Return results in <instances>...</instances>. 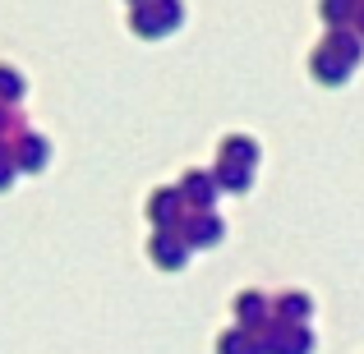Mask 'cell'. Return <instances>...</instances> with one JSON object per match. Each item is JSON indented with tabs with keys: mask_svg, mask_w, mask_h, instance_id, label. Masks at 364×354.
Instances as JSON below:
<instances>
[{
	"mask_svg": "<svg viewBox=\"0 0 364 354\" xmlns=\"http://www.w3.org/2000/svg\"><path fill=\"white\" fill-rule=\"evenodd\" d=\"M139 14L143 18H134V28H139V33H161V28H176L180 5H176V0H157V9H152V5H139Z\"/></svg>",
	"mask_w": 364,
	"mask_h": 354,
	"instance_id": "cell-1",
	"label": "cell"
},
{
	"mask_svg": "<svg viewBox=\"0 0 364 354\" xmlns=\"http://www.w3.org/2000/svg\"><path fill=\"white\" fill-rule=\"evenodd\" d=\"M171 207H176V189H157V194H152V203H148V216L157 212L161 221H166V216H171Z\"/></svg>",
	"mask_w": 364,
	"mask_h": 354,
	"instance_id": "cell-4",
	"label": "cell"
},
{
	"mask_svg": "<svg viewBox=\"0 0 364 354\" xmlns=\"http://www.w3.org/2000/svg\"><path fill=\"white\" fill-rule=\"evenodd\" d=\"M9 124H18V120L9 116V111H0V129H9Z\"/></svg>",
	"mask_w": 364,
	"mask_h": 354,
	"instance_id": "cell-5",
	"label": "cell"
},
{
	"mask_svg": "<svg viewBox=\"0 0 364 354\" xmlns=\"http://www.w3.org/2000/svg\"><path fill=\"white\" fill-rule=\"evenodd\" d=\"M0 97H9V101L23 97V79H18L14 70H5V65H0Z\"/></svg>",
	"mask_w": 364,
	"mask_h": 354,
	"instance_id": "cell-3",
	"label": "cell"
},
{
	"mask_svg": "<svg viewBox=\"0 0 364 354\" xmlns=\"http://www.w3.org/2000/svg\"><path fill=\"white\" fill-rule=\"evenodd\" d=\"M18 157H23V166H28V170L46 166V143L37 138V133H23V138H18Z\"/></svg>",
	"mask_w": 364,
	"mask_h": 354,
	"instance_id": "cell-2",
	"label": "cell"
}]
</instances>
